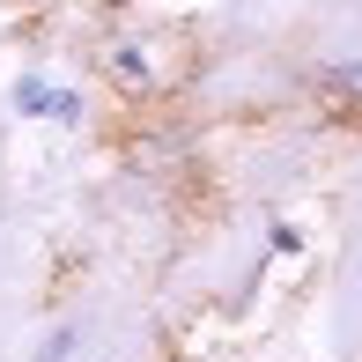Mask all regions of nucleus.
Returning a JSON list of instances; mask_svg holds the SVG:
<instances>
[{
	"mask_svg": "<svg viewBox=\"0 0 362 362\" xmlns=\"http://www.w3.org/2000/svg\"><path fill=\"white\" fill-rule=\"evenodd\" d=\"M23 104H30V111H67V96H52L45 81H30V89H23Z\"/></svg>",
	"mask_w": 362,
	"mask_h": 362,
	"instance_id": "nucleus-1",
	"label": "nucleus"
},
{
	"mask_svg": "<svg viewBox=\"0 0 362 362\" xmlns=\"http://www.w3.org/2000/svg\"><path fill=\"white\" fill-rule=\"evenodd\" d=\"M67 355H74V333H52V348H45L37 362H67Z\"/></svg>",
	"mask_w": 362,
	"mask_h": 362,
	"instance_id": "nucleus-2",
	"label": "nucleus"
}]
</instances>
